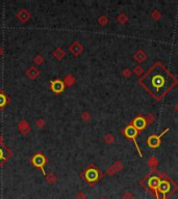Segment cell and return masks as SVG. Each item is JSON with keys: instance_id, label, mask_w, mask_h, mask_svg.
Wrapping results in <instances>:
<instances>
[{"instance_id": "6da1fadb", "label": "cell", "mask_w": 178, "mask_h": 199, "mask_svg": "<svg viewBox=\"0 0 178 199\" xmlns=\"http://www.w3.org/2000/svg\"><path fill=\"white\" fill-rule=\"evenodd\" d=\"M176 83L177 80L161 62L153 64L148 73L140 79L141 85L157 101L164 98Z\"/></svg>"}, {"instance_id": "7a4b0ae2", "label": "cell", "mask_w": 178, "mask_h": 199, "mask_svg": "<svg viewBox=\"0 0 178 199\" xmlns=\"http://www.w3.org/2000/svg\"><path fill=\"white\" fill-rule=\"evenodd\" d=\"M99 176H100L99 171L94 167L89 168V169L84 172V178H86L87 182L92 186L94 185V183L99 179Z\"/></svg>"}, {"instance_id": "3957f363", "label": "cell", "mask_w": 178, "mask_h": 199, "mask_svg": "<svg viewBox=\"0 0 178 199\" xmlns=\"http://www.w3.org/2000/svg\"><path fill=\"white\" fill-rule=\"evenodd\" d=\"M123 133H124V135L126 136L128 139H132L133 140L134 144H136V148H137V151H139L140 157H142V152H141L140 148H139V144H137V142H136V137L137 134H139V131H136L132 126H131V124H129L128 127H125V130H124Z\"/></svg>"}, {"instance_id": "277c9868", "label": "cell", "mask_w": 178, "mask_h": 199, "mask_svg": "<svg viewBox=\"0 0 178 199\" xmlns=\"http://www.w3.org/2000/svg\"><path fill=\"white\" fill-rule=\"evenodd\" d=\"M169 131V129H166L164 132H162L159 136H156V135H151L148 138V145L150 146L151 148H156L158 147L159 145H161V137L164 136L166 133H167Z\"/></svg>"}, {"instance_id": "5b68a950", "label": "cell", "mask_w": 178, "mask_h": 199, "mask_svg": "<svg viewBox=\"0 0 178 199\" xmlns=\"http://www.w3.org/2000/svg\"><path fill=\"white\" fill-rule=\"evenodd\" d=\"M147 121H146V118L143 117V116H137L133 119V121L131 123V126H132L134 129L136 131H142L144 130L145 127H147Z\"/></svg>"}, {"instance_id": "8992f818", "label": "cell", "mask_w": 178, "mask_h": 199, "mask_svg": "<svg viewBox=\"0 0 178 199\" xmlns=\"http://www.w3.org/2000/svg\"><path fill=\"white\" fill-rule=\"evenodd\" d=\"M171 190V183L169 180H161V183L158 186L157 192L161 193L164 196V199H166V194Z\"/></svg>"}, {"instance_id": "52a82bcc", "label": "cell", "mask_w": 178, "mask_h": 199, "mask_svg": "<svg viewBox=\"0 0 178 199\" xmlns=\"http://www.w3.org/2000/svg\"><path fill=\"white\" fill-rule=\"evenodd\" d=\"M32 162L33 164L36 165V167H39L42 169V171L44 173H45V171H44V165L46 163V158L44 157L42 154H37L33 157L32 159Z\"/></svg>"}, {"instance_id": "ba28073f", "label": "cell", "mask_w": 178, "mask_h": 199, "mask_svg": "<svg viewBox=\"0 0 178 199\" xmlns=\"http://www.w3.org/2000/svg\"><path fill=\"white\" fill-rule=\"evenodd\" d=\"M159 183H161V179H159L158 176H152L151 178H150V179L148 180V186H149L152 190H154V192L156 193V199H158L157 189H158Z\"/></svg>"}, {"instance_id": "9c48e42d", "label": "cell", "mask_w": 178, "mask_h": 199, "mask_svg": "<svg viewBox=\"0 0 178 199\" xmlns=\"http://www.w3.org/2000/svg\"><path fill=\"white\" fill-rule=\"evenodd\" d=\"M9 157V152L3 144L0 143V166L6 161V159Z\"/></svg>"}, {"instance_id": "30bf717a", "label": "cell", "mask_w": 178, "mask_h": 199, "mask_svg": "<svg viewBox=\"0 0 178 199\" xmlns=\"http://www.w3.org/2000/svg\"><path fill=\"white\" fill-rule=\"evenodd\" d=\"M64 82L61 80H55L53 81L52 84H51V88L54 92H62V90H64Z\"/></svg>"}, {"instance_id": "8fae6325", "label": "cell", "mask_w": 178, "mask_h": 199, "mask_svg": "<svg viewBox=\"0 0 178 199\" xmlns=\"http://www.w3.org/2000/svg\"><path fill=\"white\" fill-rule=\"evenodd\" d=\"M133 57L137 62H139V63H142V62H144L146 60L147 55H146V53L143 51V50H139V51H136V53H134Z\"/></svg>"}, {"instance_id": "7c38bea8", "label": "cell", "mask_w": 178, "mask_h": 199, "mask_svg": "<svg viewBox=\"0 0 178 199\" xmlns=\"http://www.w3.org/2000/svg\"><path fill=\"white\" fill-rule=\"evenodd\" d=\"M70 50H71V52L73 53V54L78 55L83 50V48H82V46H81L79 43H74L73 45L71 46Z\"/></svg>"}, {"instance_id": "4fadbf2b", "label": "cell", "mask_w": 178, "mask_h": 199, "mask_svg": "<svg viewBox=\"0 0 178 199\" xmlns=\"http://www.w3.org/2000/svg\"><path fill=\"white\" fill-rule=\"evenodd\" d=\"M27 75L31 79H34V78H37V75H39V71H37L36 67H30L27 72Z\"/></svg>"}, {"instance_id": "5bb4252c", "label": "cell", "mask_w": 178, "mask_h": 199, "mask_svg": "<svg viewBox=\"0 0 178 199\" xmlns=\"http://www.w3.org/2000/svg\"><path fill=\"white\" fill-rule=\"evenodd\" d=\"M18 18L20 19L21 21H27L28 18H29V15H28V12L26 11H24V9H22V11L18 14Z\"/></svg>"}, {"instance_id": "9a60e30c", "label": "cell", "mask_w": 178, "mask_h": 199, "mask_svg": "<svg viewBox=\"0 0 178 199\" xmlns=\"http://www.w3.org/2000/svg\"><path fill=\"white\" fill-rule=\"evenodd\" d=\"M148 165L151 168H155L156 166L158 165V161H157V159H156L155 157H151L150 158V160L148 161Z\"/></svg>"}, {"instance_id": "2e32d148", "label": "cell", "mask_w": 178, "mask_h": 199, "mask_svg": "<svg viewBox=\"0 0 178 199\" xmlns=\"http://www.w3.org/2000/svg\"><path fill=\"white\" fill-rule=\"evenodd\" d=\"M46 180H47V183H48L52 185V183H54L56 182V177L53 175L52 173H50V174H48V175L46 176Z\"/></svg>"}, {"instance_id": "e0dca14e", "label": "cell", "mask_w": 178, "mask_h": 199, "mask_svg": "<svg viewBox=\"0 0 178 199\" xmlns=\"http://www.w3.org/2000/svg\"><path fill=\"white\" fill-rule=\"evenodd\" d=\"M128 20V17L125 14H121L120 16L118 17V21L120 22L121 24H125Z\"/></svg>"}, {"instance_id": "ac0fdd59", "label": "cell", "mask_w": 178, "mask_h": 199, "mask_svg": "<svg viewBox=\"0 0 178 199\" xmlns=\"http://www.w3.org/2000/svg\"><path fill=\"white\" fill-rule=\"evenodd\" d=\"M133 73L136 74V76H142V75L144 74V70L142 68V67H140V65H137V67H134Z\"/></svg>"}, {"instance_id": "d6986e66", "label": "cell", "mask_w": 178, "mask_h": 199, "mask_svg": "<svg viewBox=\"0 0 178 199\" xmlns=\"http://www.w3.org/2000/svg\"><path fill=\"white\" fill-rule=\"evenodd\" d=\"M6 103H7V99L5 98L4 95L0 93V107H3V106H5Z\"/></svg>"}, {"instance_id": "ffe728a7", "label": "cell", "mask_w": 178, "mask_h": 199, "mask_svg": "<svg viewBox=\"0 0 178 199\" xmlns=\"http://www.w3.org/2000/svg\"><path fill=\"white\" fill-rule=\"evenodd\" d=\"M161 12L157 11V9H155V11L152 12V18L154 19V20L157 21L161 19Z\"/></svg>"}, {"instance_id": "44dd1931", "label": "cell", "mask_w": 178, "mask_h": 199, "mask_svg": "<svg viewBox=\"0 0 178 199\" xmlns=\"http://www.w3.org/2000/svg\"><path fill=\"white\" fill-rule=\"evenodd\" d=\"M114 140H115V138H114V136H112L111 134H107V135L104 137V141L106 143H112V142H114Z\"/></svg>"}, {"instance_id": "7402d4cb", "label": "cell", "mask_w": 178, "mask_h": 199, "mask_svg": "<svg viewBox=\"0 0 178 199\" xmlns=\"http://www.w3.org/2000/svg\"><path fill=\"white\" fill-rule=\"evenodd\" d=\"M122 199H133V194L129 191H126L122 196Z\"/></svg>"}, {"instance_id": "603a6c76", "label": "cell", "mask_w": 178, "mask_h": 199, "mask_svg": "<svg viewBox=\"0 0 178 199\" xmlns=\"http://www.w3.org/2000/svg\"><path fill=\"white\" fill-rule=\"evenodd\" d=\"M54 56L57 59H61L62 56H64V52L62 51V49H56L55 52H54Z\"/></svg>"}, {"instance_id": "cb8c5ba5", "label": "cell", "mask_w": 178, "mask_h": 199, "mask_svg": "<svg viewBox=\"0 0 178 199\" xmlns=\"http://www.w3.org/2000/svg\"><path fill=\"white\" fill-rule=\"evenodd\" d=\"M98 22H99V24H100V25H102V26H104V25L107 24V18H106L105 16H101V17L99 18Z\"/></svg>"}, {"instance_id": "d4e9b609", "label": "cell", "mask_w": 178, "mask_h": 199, "mask_svg": "<svg viewBox=\"0 0 178 199\" xmlns=\"http://www.w3.org/2000/svg\"><path fill=\"white\" fill-rule=\"evenodd\" d=\"M114 168L118 172V171H120L121 169H123V163H121V162H116L114 164Z\"/></svg>"}, {"instance_id": "484cf974", "label": "cell", "mask_w": 178, "mask_h": 199, "mask_svg": "<svg viewBox=\"0 0 178 199\" xmlns=\"http://www.w3.org/2000/svg\"><path fill=\"white\" fill-rule=\"evenodd\" d=\"M65 82H66V84H67L68 86H71L72 84H73V82H74V78L72 76H68L67 78H66Z\"/></svg>"}, {"instance_id": "4316f807", "label": "cell", "mask_w": 178, "mask_h": 199, "mask_svg": "<svg viewBox=\"0 0 178 199\" xmlns=\"http://www.w3.org/2000/svg\"><path fill=\"white\" fill-rule=\"evenodd\" d=\"M116 172H117V171H116V169L114 168V166H111V167H109L108 169H107V171H106V173H107L108 175H114V174H115Z\"/></svg>"}, {"instance_id": "83f0119b", "label": "cell", "mask_w": 178, "mask_h": 199, "mask_svg": "<svg viewBox=\"0 0 178 199\" xmlns=\"http://www.w3.org/2000/svg\"><path fill=\"white\" fill-rule=\"evenodd\" d=\"M153 120H154V116L150 113L148 116L146 117V121H147V123H153Z\"/></svg>"}, {"instance_id": "f1b7e54d", "label": "cell", "mask_w": 178, "mask_h": 199, "mask_svg": "<svg viewBox=\"0 0 178 199\" xmlns=\"http://www.w3.org/2000/svg\"><path fill=\"white\" fill-rule=\"evenodd\" d=\"M122 75H123L124 77H129L130 75H131V71L129 70V68H125V70L122 72Z\"/></svg>"}, {"instance_id": "f546056e", "label": "cell", "mask_w": 178, "mask_h": 199, "mask_svg": "<svg viewBox=\"0 0 178 199\" xmlns=\"http://www.w3.org/2000/svg\"><path fill=\"white\" fill-rule=\"evenodd\" d=\"M76 199H87V195L84 194L83 192H79V193H77Z\"/></svg>"}, {"instance_id": "4dcf8cb0", "label": "cell", "mask_w": 178, "mask_h": 199, "mask_svg": "<svg viewBox=\"0 0 178 199\" xmlns=\"http://www.w3.org/2000/svg\"><path fill=\"white\" fill-rule=\"evenodd\" d=\"M34 61L37 62V63H42L43 62V56H40V55H37L36 58H34Z\"/></svg>"}, {"instance_id": "1f68e13d", "label": "cell", "mask_w": 178, "mask_h": 199, "mask_svg": "<svg viewBox=\"0 0 178 199\" xmlns=\"http://www.w3.org/2000/svg\"><path fill=\"white\" fill-rule=\"evenodd\" d=\"M82 118H83V119H89V118H90L89 113H84V114H82Z\"/></svg>"}, {"instance_id": "d6a6232c", "label": "cell", "mask_w": 178, "mask_h": 199, "mask_svg": "<svg viewBox=\"0 0 178 199\" xmlns=\"http://www.w3.org/2000/svg\"><path fill=\"white\" fill-rule=\"evenodd\" d=\"M175 109H176V111H178V103L176 104V106H175Z\"/></svg>"}, {"instance_id": "836d02e7", "label": "cell", "mask_w": 178, "mask_h": 199, "mask_svg": "<svg viewBox=\"0 0 178 199\" xmlns=\"http://www.w3.org/2000/svg\"><path fill=\"white\" fill-rule=\"evenodd\" d=\"M1 53H2V49L0 48V55H1Z\"/></svg>"}, {"instance_id": "e575fe53", "label": "cell", "mask_w": 178, "mask_h": 199, "mask_svg": "<svg viewBox=\"0 0 178 199\" xmlns=\"http://www.w3.org/2000/svg\"><path fill=\"white\" fill-rule=\"evenodd\" d=\"M100 199H106V198H100Z\"/></svg>"}]
</instances>
